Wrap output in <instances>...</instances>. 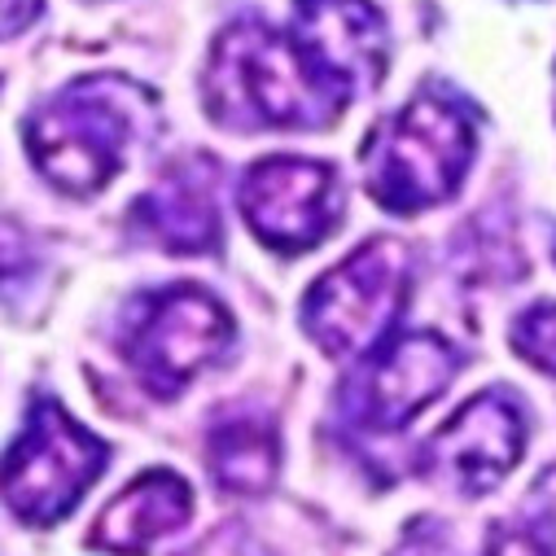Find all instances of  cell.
<instances>
[{
	"label": "cell",
	"instance_id": "cell-1",
	"mask_svg": "<svg viewBox=\"0 0 556 556\" xmlns=\"http://www.w3.org/2000/svg\"><path fill=\"white\" fill-rule=\"evenodd\" d=\"M206 114L228 131H320L342 105L303 62L290 27L241 18L219 31L202 75Z\"/></svg>",
	"mask_w": 556,
	"mask_h": 556
},
{
	"label": "cell",
	"instance_id": "cell-2",
	"mask_svg": "<svg viewBox=\"0 0 556 556\" xmlns=\"http://www.w3.org/2000/svg\"><path fill=\"white\" fill-rule=\"evenodd\" d=\"M154 118L150 88L123 75H88L40 101L27 123L23 141L36 172L71 198L101 193L127 163L131 146L150 131Z\"/></svg>",
	"mask_w": 556,
	"mask_h": 556
},
{
	"label": "cell",
	"instance_id": "cell-3",
	"mask_svg": "<svg viewBox=\"0 0 556 556\" xmlns=\"http://www.w3.org/2000/svg\"><path fill=\"white\" fill-rule=\"evenodd\" d=\"M478 123L452 88H421L381 118L364 146V180L381 211L421 215L456 198L473 167Z\"/></svg>",
	"mask_w": 556,
	"mask_h": 556
},
{
	"label": "cell",
	"instance_id": "cell-4",
	"mask_svg": "<svg viewBox=\"0 0 556 556\" xmlns=\"http://www.w3.org/2000/svg\"><path fill=\"white\" fill-rule=\"evenodd\" d=\"M412 294V258L403 241L372 237L333 263L303 299L307 338L333 359H364L377 351Z\"/></svg>",
	"mask_w": 556,
	"mask_h": 556
},
{
	"label": "cell",
	"instance_id": "cell-5",
	"mask_svg": "<svg viewBox=\"0 0 556 556\" xmlns=\"http://www.w3.org/2000/svg\"><path fill=\"white\" fill-rule=\"evenodd\" d=\"M232 338L237 325L215 294L202 286H167L127 303L118 346L150 394L176 399L198 372L224 359Z\"/></svg>",
	"mask_w": 556,
	"mask_h": 556
},
{
	"label": "cell",
	"instance_id": "cell-6",
	"mask_svg": "<svg viewBox=\"0 0 556 556\" xmlns=\"http://www.w3.org/2000/svg\"><path fill=\"white\" fill-rule=\"evenodd\" d=\"M105 460L110 447L97 434H88L62 403L40 394L27 412L23 434L10 447V465H5L10 513L23 526L62 521L105 473Z\"/></svg>",
	"mask_w": 556,
	"mask_h": 556
},
{
	"label": "cell",
	"instance_id": "cell-7",
	"mask_svg": "<svg viewBox=\"0 0 556 556\" xmlns=\"http://www.w3.org/2000/svg\"><path fill=\"white\" fill-rule=\"evenodd\" d=\"M460 372V351L430 329L390 333L342 386V412L368 434H394L426 412Z\"/></svg>",
	"mask_w": 556,
	"mask_h": 556
},
{
	"label": "cell",
	"instance_id": "cell-8",
	"mask_svg": "<svg viewBox=\"0 0 556 556\" xmlns=\"http://www.w3.org/2000/svg\"><path fill=\"white\" fill-rule=\"evenodd\" d=\"M241 219L276 254L316 250L342 219V176L333 163L276 154L258 159L237 189Z\"/></svg>",
	"mask_w": 556,
	"mask_h": 556
},
{
	"label": "cell",
	"instance_id": "cell-9",
	"mask_svg": "<svg viewBox=\"0 0 556 556\" xmlns=\"http://www.w3.org/2000/svg\"><path fill=\"white\" fill-rule=\"evenodd\" d=\"M290 36L320 88L342 110L386 79L390 31L381 10L368 0H294Z\"/></svg>",
	"mask_w": 556,
	"mask_h": 556
},
{
	"label": "cell",
	"instance_id": "cell-10",
	"mask_svg": "<svg viewBox=\"0 0 556 556\" xmlns=\"http://www.w3.org/2000/svg\"><path fill=\"white\" fill-rule=\"evenodd\" d=\"M526 452V407L508 390H482L430 439L426 469L456 495L495 491Z\"/></svg>",
	"mask_w": 556,
	"mask_h": 556
},
{
	"label": "cell",
	"instance_id": "cell-11",
	"mask_svg": "<svg viewBox=\"0 0 556 556\" xmlns=\"http://www.w3.org/2000/svg\"><path fill=\"white\" fill-rule=\"evenodd\" d=\"M189 517H193L189 482L172 469H150L101 508L88 543L114 556H146L154 543L176 534Z\"/></svg>",
	"mask_w": 556,
	"mask_h": 556
},
{
	"label": "cell",
	"instance_id": "cell-12",
	"mask_svg": "<svg viewBox=\"0 0 556 556\" xmlns=\"http://www.w3.org/2000/svg\"><path fill=\"white\" fill-rule=\"evenodd\" d=\"M131 228L167 254H211L219 245V206L211 167L185 163L131 206Z\"/></svg>",
	"mask_w": 556,
	"mask_h": 556
},
{
	"label": "cell",
	"instance_id": "cell-13",
	"mask_svg": "<svg viewBox=\"0 0 556 556\" xmlns=\"http://www.w3.org/2000/svg\"><path fill=\"white\" fill-rule=\"evenodd\" d=\"M206 465L215 482L232 495H263L281 469V439L267 416L232 412L206 434Z\"/></svg>",
	"mask_w": 556,
	"mask_h": 556
},
{
	"label": "cell",
	"instance_id": "cell-14",
	"mask_svg": "<svg viewBox=\"0 0 556 556\" xmlns=\"http://www.w3.org/2000/svg\"><path fill=\"white\" fill-rule=\"evenodd\" d=\"M513 351L530 368L556 377V303H539V307H530V312L517 316V325H513Z\"/></svg>",
	"mask_w": 556,
	"mask_h": 556
},
{
	"label": "cell",
	"instance_id": "cell-15",
	"mask_svg": "<svg viewBox=\"0 0 556 556\" xmlns=\"http://www.w3.org/2000/svg\"><path fill=\"white\" fill-rule=\"evenodd\" d=\"M482 556H556V543L534 526H500Z\"/></svg>",
	"mask_w": 556,
	"mask_h": 556
},
{
	"label": "cell",
	"instance_id": "cell-16",
	"mask_svg": "<svg viewBox=\"0 0 556 556\" xmlns=\"http://www.w3.org/2000/svg\"><path fill=\"white\" fill-rule=\"evenodd\" d=\"M40 5L45 0H5V36H18L23 27H31Z\"/></svg>",
	"mask_w": 556,
	"mask_h": 556
}]
</instances>
